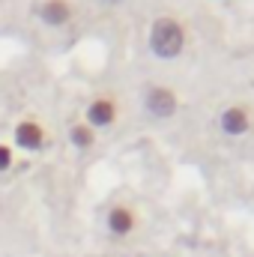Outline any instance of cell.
Returning a JSON list of instances; mask_svg holds the SVG:
<instances>
[{
  "label": "cell",
  "instance_id": "obj_9",
  "mask_svg": "<svg viewBox=\"0 0 254 257\" xmlns=\"http://www.w3.org/2000/svg\"><path fill=\"white\" fill-rule=\"evenodd\" d=\"M9 168H12V150L6 144H0V174L9 171Z\"/></svg>",
  "mask_w": 254,
  "mask_h": 257
},
{
  "label": "cell",
  "instance_id": "obj_3",
  "mask_svg": "<svg viewBox=\"0 0 254 257\" xmlns=\"http://www.w3.org/2000/svg\"><path fill=\"white\" fill-rule=\"evenodd\" d=\"M218 126L224 135H245L248 126H251V117H248V108H242V105H230V108H224L221 111V117H218Z\"/></svg>",
  "mask_w": 254,
  "mask_h": 257
},
{
  "label": "cell",
  "instance_id": "obj_7",
  "mask_svg": "<svg viewBox=\"0 0 254 257\" xmlns=\"http://www.w3.org/2000/svg\"><path fill=\"white\" fill-rule=\"evenodd\" d=\"M108 227H111V233H117V236H126L135 230V212L129 209V206H114L111 212H108Z\"/></svg>",
  "mask_w": 254,
  "mask_h": 257
},
{
  "label": "cell",
  "instance_id": "obj_1",
  "mask_svg": "<svg viewBox=\"0 0 254 257\" xmlns=\"http://www.w3.org/2000/svg\"><path fill=\"white\" fill-rule=\"evenodd\" d=\"M183 45H186V30H183V24L177 18L165 15L150 27V48H153L156 57L171 60V57H177L183 51Z\"/></svg>",
  "mask_w": 254,
  "mask_h": 257
},
{
  "label": "cell",
  "instance_id": "obj_5",
  "mask_svg": "<svg viewBox=\"0 0 254 257\" xmlns=\"http://www.w3.org/2000/svg\"><path fill=\"white\" fill-rule=\"evenodd\" d=\"M15 141H18V147H24V150H39L42 141H45V132H42L39 123L24 120V123L15 126Z\"/></svg>",
  "mask_w": 254,
  "mask_h": 257
},
{
  "label": "cell",
  "instance_id": "obj_6",
  "mask_svg": "<svg viewBox=\"0 0 254 257\" xmlns=\"http://www.w3.org/2000/svg\"><path fill=\"white\" fill-rule=\"evenodd\" d=\"M114 117H117V108H114L111 99H96V102H90V108H87L90 126H111Z\"/></svg>",
  "mask_w": 254,
  "mask_h": 257
},
{
  "label": "cell",
  "instance_id": "obj_10",
  "mask_svg": "<svg viewBox=\"0 0 254 257\" xmlns=\"http://www.w3.org/2000/svg\"><path fill=\"white\" fill-rule=\"evenodd\" d=\"M108 3H120V0H108Z\"/></svg>",
  "mask_w": 254,
  "mask_h": 257
},
{
  "label": "cell",
  "instance_id": "obj_4",
  "mask_svg": "<svg viewBox=\"0 0 254 257\" xmlns=\"http://www.w3.org/2000/svg\"><path fill=\"white\" fill-rule=\"evenodd\" d=\"M39 18L51 27H60L72 18V6H69V0H45L39 6Z\"/></svg>",
  "mask_w": 254,
  "mask_h": 257
},
{
  "label": "cell",
  "instance_id": "obj_8",
  "mask_svg": "<svg viewBox=\"0 0 254 257\" xmlns=\"http://www.w3.org/2000/svg\"><path fill=\"white\" fill-rule=\"evenodd\" d=\"M69 138H72V144H75V147H81V150H84V147H90V144H93V128L84 126V123H81V126H72Z\"/></svg>",
  "mask_w": 254,
  "mask_h": 257
},
{
  "label": "cell",
  "instance_id": "obj_2",
  "mask_svg": "<svg viewBox=\"0 0 254 257\" xmlns=\"http://www.w3.org/2000/svg\"><path fill=\"white\" fill-rule=\"evenodd\" d=\"M144 105H147V111H150L153 117L168 120V117H174V111H177V93H171L168 87H159V84H156V87L147 90Z\"/></svg>",
  "mask_w": 254,
  "mask_h": 257
}]
</instances>
